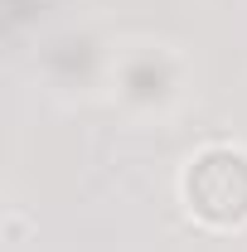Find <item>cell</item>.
I'll return each mask as SVG.
<instances>
[{
	"instance_id": "obj_1",
	"label": "cell",
	"mask_w": 247,
	"mask_h": 252,
	"mask_svg": "<svg viewBox=\"0 0 247 252\" xmlns=\"http://www.w3.org/2000/svg\"><path fill=\"white\" fill-rule=\"evenodd\" d=\"M189 214L204 228H243L247 223V151L243 146H204L180 175Z\"/></svg>"
}]
</instances>
